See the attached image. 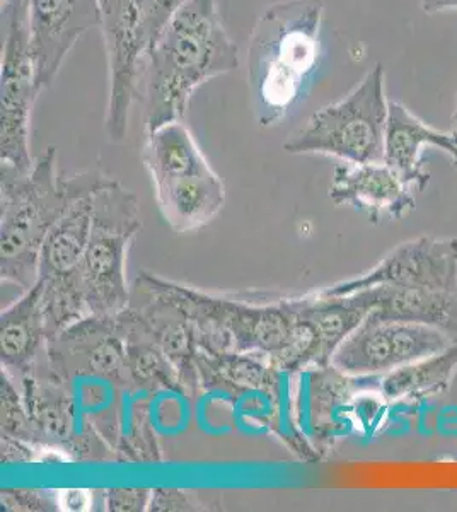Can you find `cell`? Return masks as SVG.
I'll use <instances>...</instances> for the list:
<instances>
[{
  "label": "cell",
  "instance_id": "obj_10",
  "mask_svg": "<svg viewBox=\"0 0 457 512\" xmlns=\"http://www.w3.org/2000/svg\"><path fill=\"white\" fill-rule=\"evenodd\" d=\"M53 369L65 379L98 376L125 390L135 388L127 367V347L116 316H87L48 340Z\"/></svg>",
  "mask_w": 457,
  "mask_h": 512
},
{
  "label": "cell",
  "instance_id": "obj_16",
  "mask_svg": "<svg viewBox=\"0 0 457 512\" xmlns=\"http://www.w3.org/2000/svg\"><path fill=\"white\" fill-rule=\"evenodd\" d=\"M154 193L162 217L178 234L209 226L226 205V185L215 171L156 183Z\"/></svg>",
  "mask_w": 457,
  "mask_h": 512
},
{
  "label": "cell",
  "instance_id": "obj_2",
  "mask_svg": "<svg viewBox=\"0 0 457 512\" xmlns=\"http://www.w3.org/2000/svg\"><path fill=\"white\" fill-rule=\"evenodd\" d=\"M115 180L101 168L74 176L57 173V149L29 171L0 166V279L28 291L38 280L41 245L77 200Z\"/></svg>",
  "mask_w": 457,
  "mask_h": 512
},
{
  "label": "cell",
  "instance_id": "obj_8",
  "mask_svg": "<svg viewBox=\"0 0 457 512\" xmlns=\"http://www.w3.org/2000/svg\"><path fill=\"white\" fill-rule=\"evenodd\" d=\"M452 345L456 342L434 326L365 320L336 350L331 366L347 376H379Z\"/></svg>",
  "mask_w": 457,
  "mask_h": 512
},
{
  "label": "cell",
  "instance_id": "obj_24",
  "mask_svg": "<svg viewBox=\"0 0 457 512\" xmlns=\"http://www.w3.org/2000/svg\"><path fill=\"white\" fill-rule=\"evenodd\" d=\"M152 490L149 489H110L105 492L108 511H149Z\"/></svg>",
  "mask_w": 457,
  "mask_h": 512
},
{
  "label": "cell",
  "instance_id": "obj_26",
  "mask_svg": "<svg viewBox=\"0 0 457 512\" xmlns=\"http://www.w3.org/2000/svg\"><path fill=\"white\" fill-rule=\"evenodd\" d=\"M58 509L65 511H89L91 492L89 490H60L57 494Z\"/></svg>",
  "mask_w": 457,
  "mask_h": 512
},
{
  "label": "cell",
  "instance_id": "obj_29",
  "mask_svg": "<svg viewBox=\"0 0 457 512\" xmlns=\"http://www.w3.org/2000/svg\"><path fill=\"white\" fill-rule=\"evenodd\" d=\"M452 123H454V130H457V103L456 108H454V115H452Z\"/></svg>",
  "mask_w": 457,
  "mask_h": 512
},
{
  "label": "cell",
  "instance_id": "obj_13",
  "mask_svg": "<svg viewBox=\"0 0 457 512\" xmlns=\"http://www.w3.org/2000/svg\"><path fill=\"white\" fill-rule=\"evenodd\" d=\"M413 190L394 169L384 163H342L331 178L330 198L335 205H352L372 224L384 217L401 219L417 207Z\"/></svg>",
  "mask_w": 457,
  "mask_h": 512
},
{
  "label": "cell",
  "instance_id": "obj_21",
  "mask_svg": "<svg viewBox=\"0 0 457 512\" xmlns=\"http://www.w3.org/2000/svg\"><path fill=\"white\" fill-rule=\"evenodd\" d=\"M215 504L212 495L178 489L152 490L149 511H200Z\"/></svg>",
  "mask_w": 457,
  "mask_h": 512
},
{
  "label": "cell",
  "instance_id": "obj_23",
  "mask_svg": "<svg viewBox=\"0 0 457 512\" xmlns=\"http://www.w3.org/2000/svg\"><path fill=\"white\" fill-rule=\"evenodd\" d=\"M188 0H147L145 2V38L147 50L151 47L157 35L161 33L164 24L168 23L174 12L178 11Z\"/></svg>",
  "mask_w": 457,
  "mask_h": 512
},
{
  "label": "cell",
  "instance_id": "obj_9",
  "mask_svg": "<svg viewBox=\"0 0 457 512\" xmlns=\"http://www.w3.org/2000/svg\"><path fill=\"white\" fill-rule=\"evenodd\" d=\"M372 287L457 292V239L420 236L406 241L369 272L338 282L323 294L348 296Z\"/></svg>",
  "mask_w": 457,
  "mask_h": 512
},
{
  "label": "cell",
  "instance_id": "obj_14",
  "mask_svg": "<svg viewBox=\"0 0 457 512\" xmlns=\"http://www.w3.org/2000/svg\"><path fill=\"white\" fill-rule=\"evenodd\" d=\"M425 147L442 149L451 158L454 154V134L435 130L413 115L400 101H389L384 163L418 192H423L432 181V175L423 161Z\"/></svg>",
  "mask_w": 457,
  "mask_h": 512
},
{
  "label": "cell",
  "instance_id": "obj_27",
  "mask_svg": "<svg viewBox=\"0 0 457 512\" xmlns=\"http://www.w3.org/2000/svg\"><path fill=\"white\" fill-rule=\"evenodd\" d=\"M422 9L429 14L457 9V0H422Z\"/></svg>",
  "mask_w": 457,
  "mask_h": 512
},
{
  "label": "cell",
  "instance_id": "obj_19",
  "mask_svg": "<svg viewBox=\"0 0 457 512\" xmlns=\"http://www.w3.org/2000/svg\"><path fill=\"white\" fill-rule=\"evenodd\" d=\"M457 373V344L408 366L379 374L377 386L388 403L413 405L449 390Z\"/></svg>",
  "mask_w": 457,
  "mask_h": 512
},
{
  "label": "cell",
  "instance_id": "obj_17",
  "mask_svg": "<svg viewBox=\"0 0 457 512\" xmlns=\"http://www.w3.org/2000/svg\"><path fill=\"white\" fill-rule=\"evenodd\" d=\"M377 303L365 320L406 321L434 326L457 344V292L372 287Z\"/></svg>",
  "mask_w": 457,
  "mask_h": 512
},
{
  "label": "cell",
  "instance_id": "obj_6",
  "mask_svg": "<svg viewBox=\"0 0 457 512\" xmlns=\"http://www.w3.org/2000/svg\"><path fill=\"white\" fill-rule=\"evenodd\" d=\"M389 101L381 64L342 99L316 111L306 125L285 140L289 154H323L343 163L384 161Z\"/></svg>",
  "mask_w": 457,
  "mask_h": 512
},
{
  "label": "cell",
  "instance_id": "obj_5",
  "mask_svg": "<svg viewBox=\"0 0 457 512\" xmlns=\"http://www.w3.org/2000/svg\"><path fill=\"white\" fill-rule=\"evenodd\" d=\"M142 229L139 198L113 180L93 195V222L79 268L91 316H116L130 304L127 255Z\"/></svg>",
  "mask_w": 457,
  "mask_h": 512
},
{
  "label": "cell",
  "instance_id": "obj_20",
  "mask_svg": "<svg viewBox=\"0 0 457 512\" xmlns=\"http://www.w3.org/2000/svg\"><path fill=\"white\" fill-rule=\"evenodd\" d=\"M2 436L14 437L24 443L41 446L40 434L29 419L28 410L24 407L23 396L16 383L2 371Z\"/></svg>",
  "mask_w": 457,
  "mask_h": 512
},
{
  "label": "cell",
  "instance_id": "obj_15",
  "mask_svg": "<svg viewBox=\"0 0 457 512\" xmlns=\"http://www.w3.org/2000/svg\"><path fill=\"white\" fill-rule=\"evenodd\" d=\"M48 354V332L41 308V286L23 292L0 313V362L9 378H23Z\"/></svg>",
  "mask_w": 457,
  "mask_h": 512
},
{
  "label": "cell",
  "instance_id": "obj_18",
  "mask_svg": "<svg viewBox=\"0 0 457 512\" xmlns=\"http://www.w3.org/2000/svg\"><path fill=\"white\" fill-rule=\"evenodd\" d=\"M142 161L151 175L152 185L214 171L185 122L168 123L147 132Z\"/></svg>",
  "mask_w": 457,
  "mask_h": 512
},
{
  "label": "cell",
  "instance_id": "obj_25",
  "mask_svg": "<svg viewBox=\"0 0 457 512\" xmlns=\"http://www.w3.org/2000/svg\"><path fill=\"white\" fill-rule=\"evenodd\" d=\"M33 444L24 443L14 437L2 436V463H28L35 461Z\"/></svg>",
  "mask_w": 457,
  "mask_h": 512
},
{
  "label": "cell",
  "instance_id": "obj_12",
  "mask_svg": "<svg viewBox=\"0 0 457 512\" xmlns=\"http://www.w3.org/2000/svg\"><path fill=\"white\" fill-rule=\"evenodd\" d=\"M377 303V289H364L348 296L323 292L294 297L297 320L306 332L307 369H326L340 345L352 335Z\"/></svg>",
  "mask_w": 457,
  "mask_h": 512
},
{
  "label": "cell",
  "instance_id": "obj_4",
  "mask_svg": "<svg viewBox=\"0 0 457 512\" xmlns=\"http://www.w3.org/2000/svg\"><path fill=\"white\" fill-rule=\"evenodd\" d=\"M324 0H282L261 14L248 48V89L256 122H282L306 93L321 59Z\"/></svg>",
  "mask_w": 457,
  "mask_h": 512
},
{
  "label": "cell",
  "instance_id": "obj_22",
  "mask_svg": "<svg viewBox=\"0 0 457 512\" xmlns=\"http://www.w3.org/2000/svg\"><path fill=\"white\" fill-rule=\"evenodd\" d=\"M2 507L6 511H55L57 494L50 490H2Z\"/></svg>",
  "mask_w": 457,
  "mask_h": 512
},
{
  "label": "cell",
  "instance_id": "obj_1",
  "mask_svg": "<svg viewBox=\"0 0 457 512\" xmlns=\"http://www.w3.org/2000/svg\"><path fill=\"white\" fill-rule=\"evenodd\" d=\"M239 67V50L220 19L217 0H188L164 24L140 76L145 134L185 122L202 84Z\"/></svg>",
  "mask_w": 457,
  "mask_h": 512
},
{
  "label": "cell",
  "instance_id": "obj_3",
  "mask_svg": "<svg viewBox=\"0 0 457 512\" xmlns=\"http://www.w3.org/2000/svg\"><path fill=\"white\" fill-rule=\"evenodd\" d=\"M185 309L197 328L202 352H238L265 357L280 373L307 369V342L294 297L232 299L140 274Z\"/></svg>",
  "mask_w": 457,
  "mask_h": 512
},
{
  "label": "cell",
  "instance_id": "obj_11",
  "mask_svg": "<svg viewBox=\"0 0 457 512\" xmlns=\"http://www.w3.org/2000/svg\"><path fill=\"white\" fill-rule=\"evenodd\" d=\"M38 89L52 86L81 36L101 28L98 0H28Z\"/></svg>",
  "mask_w": 457,
  "mask_h": 512
},
{
  "label": "cell",
  "instance_id": "obj_7",
  "mask_svg": "<svg viewBox=\"0 0 457 512\" xmlns=\"http://www.w3.org/2000/svg\"><path fill=\"white\" fill-rule=\"evenodd\" d=\"M0 166L29 171L31 158V117L40 94L28 0H2V62H0Z\"/></svg>",
  "mask_w": 457,
  "mask_h": 512
},
{
  "label": "cell",
  "instance_id": "obj_28",
  "mask_svg": "<svg viewBox=\"0 0 457 512\" xmlns=\"http://www.w3.org/2000/svg\"><path fill=\"white\" fill-rule=\"evenodd\" d=\"M452 134H454V154L451 156V161L457 168V130H454Z\"/></svg>",
  "mask_w": 457,
  "mask_h": 512
}]
</instances>
